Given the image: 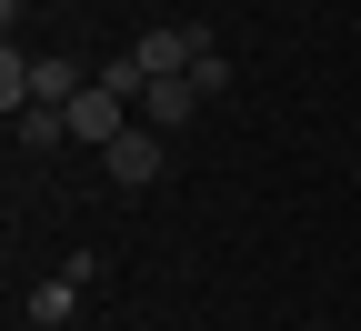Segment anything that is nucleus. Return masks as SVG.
Returning <instances> with one entry per match:
<instances>
[{"mask_svg":"<svg viewBox=\"0 0 361 331\" xmlns=\"http://www.w3.org/2000/svg\"><path fill=\"white\" fill-rule=\"evenodd\" d=\"M101 171H111V181H121V191H151V181H161V171H171V140H161V131H151V121H130V131H121V140H111V151H101Z\"/></svg>","mask_w":361,"mask_h":331,"instance_id":"1","label":"nucleus"},{"mask_svg":"<svg viewBox=\"0 0 361 331\" xmlns=\"http://www.w3.org/2000/svg\"><path fill=\"white\" fill-rule=\"evenodd\" d=\"M11 140H20V151H61V140H71V111H40V101H30V111L11 121Z\"/></svg>","mask_w":361,"mask_h":331,"instance_id":"6","label":"nucleus"},{"mask_svg":"<svg viewBox=\"0 0 361 331\" xmlns=\"http://www.w3.org/2000/svg\"><path fill=\"white\" fill-rule=\"evenodd\" d=\"M0 11H20V0H0Z\"/></svg>","mask_w":361,"mask_h":331,"instance_id":"8","label":"nucleus"},{"mask_svg":"<svg viewBox=\"0 0 361 331\" xmlns=\"http://www.w3.org/2000/svg\"><path fill=\"white\" fill-rule=\"evenodd\" d=\"M80 90H90V71H80L71 51H40V61H30V101H40V111H71Z\"/></svg>","mask_w":361,"mask_h":331,"instance_id":"4","label":"nucleus"},{"mask_svg":"<svg viewBox=\"0 0 361 331\" xmlns=\"http://www.w3.org/2000/svg\"><path fill=\"white\" fill-rule=\"evenodd\" d=\"M71 311H80V281H71V271H51V281L30 291V321H40V331H61Z\"/></svg>","mask_w":361,"mask_h":331,"instance_id":"5","label":"nucleus"},{"mask_svg":"<svg viewBox=\"0 0 361 331\" xmlns=\"http://www.w3.org/2000/svg\"><path fill=\"white\" fill-rule=\"evenodd\" d=\"M191 90H201V101H211V90H231V61H221V51H201V61H191Z\"/></svg>","mask_w":361,"mask_h":331,"instance_id":"7","label":"nucleus"},{"mask_svg":"<svg viewBox=\"0 0 361 331\" xmlns=\"http://www.w3.org/2000/svg\"><path fill=\"white\" fill-rule=\"evenodd\" d=\"M121 131H130V101H121V90H101V80H90L80 101H71V140H90V151H111Z\"/></svg>","mask_w":361,"mask_h":331,"instance_id":"2","label":"nucleus"},{"mask_svg":"<svg viewBox=\"0 0 361 331\" xmlns=\"http://www.w3.org/2000/svg\"><path fill=\"white\" fill-rule=\"evenodd\" d=\"M141 121H151L161 140H180V131H191V121H201V90H191V71H180V80H151V90H141Z\"/></svg>","mask_w":361,"mask_h":331,"instance_id":"3","label":"nucleus"}]
</instances>
